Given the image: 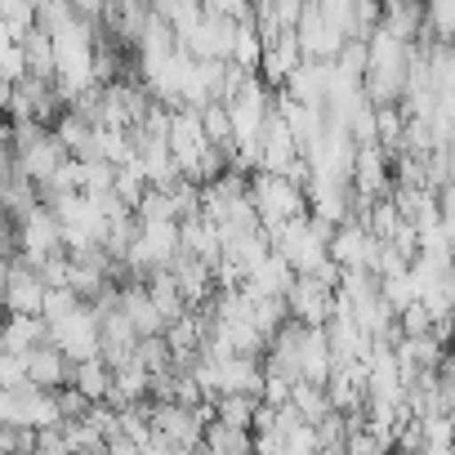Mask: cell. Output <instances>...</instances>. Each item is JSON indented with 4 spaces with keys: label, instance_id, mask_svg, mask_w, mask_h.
<instances>
[{
    "label": "cell",
    "instance_id": "obj_1",
    "mask_svg": "<svg viewBox=\"0 0 455 455\" xmlns=\"http://www.w3.org/2000/svg\"><path fill=\"white\" fill-rule=\"evenodd\" d=\"M14 251H19V259L28 264V268H41L45 259H54V255H63V228H59V219L50 214V205H32V210H23L19 219H14Z\"/></svg>",
    "mask_w": 455,
    "mask_h": 455
},
{
    "label": "cell",
    "instance_id": "obj_2",
    "mask_svg": "<svg viewBox=\"0 0 455 455\" xmlns=\"http://www.w3.org/2000/svg\"><path fill=\"white\" fill-rule=\"evenodd\" d=\"M45 344H54L68 366L94 362V357H99V317L90 313V304H81V308H76L72 317H63L59 326H45Z\"/></svg>",
    "mask_w": 455,
    "mask_h": 455
},
{
    "label": "cell",
    "instance_id": "obj_3",
    "mask_svg": "<svg viewBox=\"0 0 455 455\" xmlns=\"http://www.w3.org/2000/svg\"><path fill=\"white\" fill-rule=\"evenodd\" d=\"M41 299H45V286H41L36 268H28L14 255L10 268H5V295H0V308H5V317H41Z\"/></svg>",
    "mask_w": 455,
    "mask_h": 455
},
{
    "label": "cell",
    "instance_id": "obj_4",
    "mask_svg": "<svg viewBox=\"0 0 455 455\" xmlns=\"http://www.w3.org/2000/svg\"><path fill=\"white\" fill-rule=\"evenodd\" d=\"M331 313H335V291H322L317 282L295 277V286L286 291V317H291L295 326L322 331V326L331 322Z\"/></svg>",
    "mask_w": 455,
    "mask_h": 455
},
{
    "label": "cell",
    "instance_id": "obj_5",
    "mask_svg": "<svg viewBox=\"0 0 455 455\" xmlns=\"http://www.w3.org/2000/svg\"><path fill=\"white\" fill-rule=\"evenodd\" d=\"M23 366H28V388H41V393H59V388H68L72 366L63 362V353H59L54 344H36V348L23 357Z\"/></svg>",
    "mask_w": 455,
    "mask_h": 455
},
{
    "label": "cell",
    "instance_id": "obj_6",
    "mask_svg": "<svg viewBox=\"0 0 455 455\" xmlns=\"http://www.w3.org/2000/svg\"><path fill=\"white\" fill-rule=\"evenodd\" d=\"M291 286H295V273L286 268V259H282V255H268L237 291H242L246 299H286Z\"/></svg>",
    "mask_w": 455,
    "mask_h": 455
},
{
    "label": "cell",
    "instance_id": "obj_7",
    "mask_svg": "<svg viewBox=\"0 0 455 455\" xmlns=\"http://www.w3.org/2000/svg\"><path fill=\"white\" fill-rule=\"evenodd\" d=\"M326 81H331V63H299V68L286 76L282 94L295 99L299 108H322V103H326Z\"/></svg>",
    "mask_w": 455,
    "mask_h": 455
},
{
    "label": "cell",
    "instance_id": "obj_8",
    "mask_svg": "<svg viewBox=\"0 0 455 455\" xmlns=\"http://www.w3.org/2000/svg\"><path fill=\"white\" fill-rule=\"evenodd\" d=\"M331 379V348H326V331L304 326L299 331V384L326 388Z\"/></svg>",
    "mask_w": 455,
    "mask_h": 455
},
{
    "label": "cell",
    "instance_id": "obj_9",
    "mask_svg": "<svg viewBox=\"0 0 455 455\" xmlns=\"http://www.w3.org/2000/svg\"><path fill=\"white\" fill-rule=\"evenodd\" d=\"M36 344H45V322L41 317H0V353L28 357Z\"/></svg>",
    "mask_w": 455,
    "mask_h": 455
},
{
    "label": "cell",
    "instance_id": "obj_10",
    "mask_svg": "<svg viewBox=\"0 0 455 455\" xmlns=\"http://www.w3.org/2000/svg\"><path fill=\"white\" fill-rule=\"evenodd\" d=\"M143 295H148V304L156 308V317L170 326V322H179L188 308H183V295H179V286H174V277L170 273H152V277H143Z\"/></svg>",
    "mask_w": 455,
    "mask_h": 455
},
{
    "label": "cell",
    "instance_id": "obj_11",
    "mask_svg": "<svg viewBox=\"0 0 455 455\" xmlns=\"http://www.w3.org/2000/svg\"><path fill=\"white\" fill-rule=\"evenodd\" d=\"M68 388H76L90 406H99V402H108V388H112V371L103 366V357H94V362H81V366H72V375H68Z\"/></svg>",
    "mask_w": 455,
    "mask_h": 455
},
{
    "label": "cell",
    "instance_id": "obj_12",
    "mask_svg": "<svg viewBox=\"0 0 455 455\" xmlns=\"http://www.w3.org/2000/svg\"><path fill=\"white\" fill-rule=\"evenodd\" d=\"M19 50H23L28 76L50 85V81H54V50H50V36H45L41 28H28V32H23V41H19Z\"/></svg>",
    "mask_w": 455,
    "mask_h": 455
},
{
    "label": "cell",
    "instance_id": "obj_13",
    "mask_svg": "<svg viewBox=\"0 0 455 455\" xmlns=\"http://www.w3.org/2000/svg\"><path fill=\"white\" fill-rule=\"evenodd\" d=\"M424 36L433 45L455 41V0H433V5H424Z\"/></svg>",
    "mask_w": 455,
    "mask_h": 455
},
{
    "label": "cell",
    "instance_id": "obj_14",
    "mask_svg": "<svg viewBox=\"0 0 455 455\" xmlns=\"http://www.w3.org/2000/svg\"><path fill=\"white\" fill-rule=\"evenodd\" d=\"M255 397H214L210 411H214V424H228V428H242L251 433V419H255Z\"/></svg>",
    "mask_w": 455,
    "mask_h": 455
},
{
    "label": "cell",
    "instance_id": "obj_15",
    "mask_svg": "<svg viewBox=\"0 0 455 455\" xmlns=\"http://www.w3.org/2000/svg\"><path fill=\"white\" fill-rule=\"evenodd\" d=\"M143 192H148V183H143V170H139V156H134L130 165H121V170L112 174V196L134 214V210H139V201H143Z\"/></svg>",
    "mask_w": 455,
    "mask_h": 455
},
{
    "label": "cell",
    "instance_id": "obj_16",
    "mask_svg": "<svg viewBox=\"0 0 455 455\" xmlns=\"http://www.w3.org/2000/svg\"><path fill=\"white\" fill-rule=\"evenodd\" d=\"M291 317H286V299H251V326H255V335L268 344L282 326H286Z\"/></svg>",
    "mask_w": 455,
    "mask_h": 455
},
{
    "label": "cell",
    "instance_id": "obj_17",
    "mask_svg": "<svg viewBox=\"0 0 455 455\" xmlns=\"http://www.w3.org/2000/svg\"><path fill=\"white\" fill-rule=\"evenodd\" d=\"M308 428L322 419V415H331V406H326V388H313V384H291V402H286Z\"/></svg>",
    "mask_w": 455,
    "mask_h": 455
},
{
    "label": "cell",
    "instance_id": "obj_18",
    "mask_svg": "<svg viewBox=\"0 0 455 455\" xmlns=\"http://www.w3.org/2000/svg\"><path fill=\"white\" fill-rule=\"evenodd\" d=\"M402 112H397V103L393 108H375V143L384 148V152H397V143H402Z\"/></svg>",
    "mask_w": 455,
    "mask_h": 455
},
{
    "label": "cell",
    "instance_id": "obj_19",
    "mask_svg": "<svg viewBox=\"0 0 455 455\" xmlns=\"http://www.w3.org/2000/svg\"><path fill=\"white\" fill-rule=\"evenodd\" d=\"M14 388H28V366L14 353H0V393H14Z\"/></svg>",
    "mask_w": 455,
    "mask_h": 455
},
{
    "label": "cell",
    "instance_id": "obj_20",
    "mask_svg": "<svg viewBox=\"0 0 455 455\" xmlns=\"http://www.w3.org/2000/svg\"><path fill=\"white\" fill-rule=\"evenodd\" d=\"M54 402H59V419H63V424L85 419V411H90V402H85L76 388H59V393H54Z\"/></svg>",
    "mask_w": 455,
    "mask_h": 455
},
{
    "label": "cell",
    "instance_id": "obj_21",
    "mask_svg": "<svg viewBox=\"0 0 455 455\" xmlns=\"http://www.w3.org/2000/svg\"><path fill=\"white\" fill-rule=\"evenodd\" d=\"M36 455H68V437H63V424H50L36 433Z\"/></svg>",
    "mask_w": 455,
    "mask_h": 455
},
{
    "label": "cell",
    "instance_id": "obj_22",
    "mask_svg": "<svg viewBox=\"0 0 455 455\" xmlns=\"http://www.w3.org/2000/svg\"><path fill=\"white\" fill-rule=\"evenodd\" d=\"M103 455H139V446H134L130 437H121V433H112V437L103 442Z\"/></svg>",
    "mask_w": 455,
    "mask_h": 455
},
{
    "label": "cell",
    "instance_id": "obj_23",
    "mask_svg": "<svg viewBox=\"0 0 455 455\" xmlns=\"http://www.w3.org/2000/svg\"><path fill=\"white\" fill-rule=\"evenodd\" d=\"M10 50H14V36H10V32H5V28H0V59H5V54H10Z\"/></svg>",
    "mask_w": 455,
    "mask_h": 455
}]
</instances>
